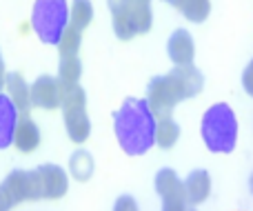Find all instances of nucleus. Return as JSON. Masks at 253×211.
<instances>
[{
	"instance_id": "13",
	"label": "nucleus",
	"mask_w": 253,
	"mask_h": 211,
	"mask_svg": "<svg viewBox=\"0 0 253 211\" xmlns=\"http://www.w3.org/2000/svg\"><path fill=\"white\" fill-rule=\"evenodd\" d=\"M211 176L207 169H193L184 176V194H187V203L191 207L207 203L211 196Z\"/></svg>"
},
{
	"instance_id": "7",
	"label": "nucleus",
	"mask_w": 253,
	"mask_h": 211,
	"mask_svg": "<svg viewBox=\"0 0 253 211\" xmlns=\"http://www.w3.org/2000/svg\"><path fill=\"white\" fill-rule=\"evenodd\" d=\"M0 194L4 196L9 207H16V205L27 203V200H40L42 194H40V182L36 169L34 171H22V169L11 171L0 182Z\"/></svg>"
},
{
	"instance_id": "23",
	"label": "nucleus",
	"mask_w": 253,
	"mask_h": 211,
	"mask_svg": "<svg viewBox=\"0 0 253 211\" xmlns=\"http://www.w3.org/2000/svg\"><path fill=\"white\" fill-rule=\"evenodd\" d=\"M242 89H245L247 96L253 98V58L249 60V65L245 67V71H242Z\"/></svg>"
},
{
	"instance_id": "5",
	"label": "nucleus",
	"mask_w": 253,
	"mask_h": 211,
	"mask_svg": "<svg viewBox=\"0 0 253 211\" xmlns=\"http://www.w3.org/2000/svg\"><path fill=\"white\" fill-rule=\"evenodd\" d=\"M67 27H69V2L67 0H34L31 29L44 44H58Z\"/></svg>"
},
{
	"instance_id": "22",
	"label": "nucleus",
	"mask_w": 253,
	"mask_h": 211,
	"mask_svg": "<svg viewBox=\"0 0 253 211\" xmlns=\"http://www.w3.org/2000/svg\"><path fill=\"white\" fill-rule=\"evenodd\" d=\"M111 211H140V207H138V200H135L133 196L123 194V196H118V198H116L114 209H111Z\"/></svg>"
},
{
	"instance_id": "1",
	"label": "nucleus",
	"mask_w": 253,
	"mask_h": 211,
	"mask_svg": "<svg viewBox=\"0 0 253 211\" xmlns=\"http://www.w3.org/2000/svg\"><path fill=\"white\" fill-rule=\"evenodd\" d=\"M158 118L144 98H126L114 114V133L126 156H144L156 147Z\"/></svg>"
},
{
	"instance_id": "3",
	"label": "nucleus",
	"mask_w": 253,
	"mask_h": 211,
	"mask_svg": "<svg viewBox=\"0 0 253 211\" xmlns=\"http://www.w3.org/2000/svg\"><path fill=\"white\" fill-rule=\"evenodd\" d=\"M238 116L227 102H215L202 114L200 136L211 154H233L238 145Z\"/></svg>"
},
{
	"instance_id": "26",
	"label": "nucleus",
	"mask_w": 253,
	"mask_h": 211,
	"mask_svg": "<svg viewBox=\"0 0 253 211\" xmlns=\"http://www.w3.org/2000/svg\"><path fill=\"white\" fill-rule=\"evenodd\" d=\"M189 211H198V209L196 207H189Z\"/></svg>"
},
{
	"instance_id": "19",
	"label": "nucleus",
	"mask_w": 253,
	"mask_h": 211,
	"mask_svg": "<svg viewBox=\"0 0 253 211\" xmlns=\"http://www.w3.org/2000/svg\"><path fill=\"white\" fill-rule=\"evenodd\" d=\"M93 16H96V9H93L91 0H71V7H69V25L71 27L84 31L93 22Z\"/></svg>"
},
{
	"instance_id": "9",
	"label": "nucleus",
	"mask_w": 253,
	"mask_h": 211,
	"mask_svg": "<svg viewBox=\"0 0 253 211\" xmlns=\"http://www.w3.org/2000/svg\"><path fill=\"white\" fill-rule=\"evenodd\" d=\"M62 105V84L56 76L42 74L31 83V107L38 109H60Z\"/></svg>"
},
{
	"instance_id": "15",
	"label": "nucleus",
	"mask_w": 253,
	"mask_h": 211,
	"mask_svg": "<svg viewBox=\"0 0 253 211\" xmlns=\"http://www.w3.org/2000/svg\"><path fill=\"white\" fill-rule=\"evenodd\" d=\"M20 118V111L16 109L7 93H0V149H7L13 145V133H16V125Z\"/></svg>"
},
{
	"instance_id": "2",
	"label": "nucleus",
	"mask_w": 253,
	"mask_h": 211,
	"mask_svg": "<svg viewBox=\"0 0 253 211\" xmlns=\"http://www.w3.org/2000/svg\"><path fill=\"white\" fill-rule=\"evenodd\" d=\"M202 89H205V76L196 65L173 67L169 74L149 80L144 100L156 114V118H167L173 114L178 102L196 98Z\"/></svg>"
},
{
	"instance_id": "8",
	"label": "nucleus",
	"mask_w": 253,
	"mask_h": 211,
	"mask_svg": "<svg viewBox=\"0 0 253 211\" xmlns=\"http://www.w3.org/2000/svg\"><path fill=\"white\" fill-rule=\"evenodd\" d=\"M153 187L156 194L160 196L162 207H171V205H189L187 194H184V180L175 173V169L162 167L153 178ZM191 207V205H189Z\"/></svg>"
},
{
	"instance_id": "25",
	"label": "nucleus",
	"mask_w": 253,
	"mask_h": 211,
	"mask_svg": "<svg viewBox=\"0 0 253 211\" xmlns=\"http://www.w3.org/2000/svg\"><path fill=\"white\" fill-rule=\"evenodd\" d=\"M249 191L253 194V171H251V176H249Z\"/></svg>"
},
{
	"instance_id": "6",
	"label": "nucleus",
	"mask_w": 253,
	"mask_h": 211,
	"mask_svg": "<svg viewBox=\"0 0 253 211\" xmlns=\"http://www.w3.org/2000/svg\"><path fill=\"white\" fill-rule=\"evenodd\" d=\"M62 120L71 142L83 145L91 136V118L87 114V93L80 84L62 87Z\"/></svg>"
},
{
	"instance_id": "24",
	"label": "nucleus",
	"mask_w": 253,
	"mask_h": 211,
	"mask_svg": "<svg viewBox=\"0 0 253 211\" xmlns=\"http://www.w3.org/2000/svg\"><path fill=\"white\" fill-rule=\"evenodd\" d=\"M4 80H7V69H4V60H2V53H0V93L4 91Z\"/></svg>"
},
{
	"instance_id": "21",
	"label": "nucleus",
	"mask_w": 253,
	"mask_h": 211,
	"mask_svg": "<svg viewBox=\"0 0 253 211\" xmlns=\"http://www.w3.org/2000/svg\"><path fill=\"white\" fill-rule=\"evenodd\" d=\"M80 44H83V31L69 25L62 31L56 47H58V51H60V56H78Z\"/></svg>"
},
{
	"instance_id": "18",
	"label": "nucleus",
	"mask_w": 253,
	"mask_h": 211,
	"mask_svg": "<svg viewBox=\"0 0 253 211\" xmlns=\"http://www.w3.org/2000/svg\"><path fill=\"white\" fill-rule=\"evenodd\" d=\"M56 78L62 87L80 84V78H83V62H80V58L78 56H60Z\"/></svg>"
},
{
	"instance_id": "20",
	"label": "nucleus",
	"mask_w": 253,
	"mask_h": 211,
	"mask_svg": "<svg viewBox=\"0 0 253 211\" xmlns=\"http://www.w3.org/2000/svg\"><path fill=\"white\" fill-rule=\"evenodd\" d=\"M175 9H178L189 22L202 25L211 13V0H178Z\"/></svg>"
},
{
	"instance_id": "10",
	"label": "nucleus",
	"mask_w": 253,
	"mask_h": 211,
	"mask_svg": "<svg viewBox=\"0 0 253 211\" xmlns=\"http://www.w3.org/2000/svg\"><path fill=\"white\" fill-rule=\"evenodd\" d=\"M40 182V194L47 200H58L69 189V171L60 165H40L36 169Z\"/></svg>"
},
{
	"instance_id": "16",
	"label": "nucleus",
	"mask_w": 253,
	"mask_h": 211,
	"mask_svg": "<svg viewBox=\"0 0 253 211\" xmlns=\"http://www.w3.org/2000/svg\"><path fill=\"white\" fill-rule=\"evenodd\" d=\"M67 171L71 173V178L78 182H87L89 178L96 171V163H93L91 151L87 149H76L74 154L69 156V169Z\"/></svg>"
},
{
	"instance_id": "12",
	"label": "nucleus",
	"mask_w": 253,
	"mask_h": 211,
	"mask_svg": "<svg viewBox=\"0 0 253 211\" xmlns=\"http://www.w3.org/2000/svg\"><path fill=\"white\" fill-rule=\"evenodd\" d=\"M40 127L36 125V120L29 114H20L16 125V133H13V147H16L20 154H34L40 147Z\"/></svg>"
},
{
	"instance_id": "4",
	"label": "nucleus",
	"mask_w": 253,
	"mask_h": 211,
	"mask_svg": "<svg viewBox=\"0 0 253 211\" xmlns=\"http://www.w3.org/2000/svg\"><path fill=\"white\" fill-rule=\"evenodd\" d=\"M111 11L114 34L120 40H131L142 36L153 25L151 0H107Z\"/></svg>"
},
{
	"instance_id": "17",
	"label": "nucleus",
	"mask_w": 253,
	"mask_h": 211,
	"mask_svg": "<svg viewBox=\"0 0 253 211\" xmlns=\"http://www.w3.org/2000/svg\"><path fill=\"white\" fill-rule=\"evenodd\" d=\"M180 125L173 120V116L167 118H158V127H156V147L160 149H173L180 140Z\"/></svg>"
},
{
	"instance_id": "11",
	"label": "nucleus",
	"mask_w": 253,
	"mask_h": 211,
	"mask_svg": "<svg viewBox=\"0 0 253 211\" xmlns=\"http://www.w3.org/2000/svg\"><path fill=\"white\" fill-rule=\"evenodd\" d=\"M167 56L173 67H189L196 58V42L187 29H175L167 40Z\"/></svg>"
},
{
	"instance_id": "14",
	"label": "nucleus",
	"mask_w": 253,
	"mask_h": 211,
	"mask_svg": "<svg viewBox=\"0 0 253 211\" xmlns=\"http://www.w3.org/2000/svg\"><path fill=\"white\" fill-rule=\"evenodd\" d=\"M4 93L7 98L16 105V109L20 114H27L31 109V84L25 80V76L20 71H11L7 74V80H4Z\"/></svg>"
}]
</instances>
